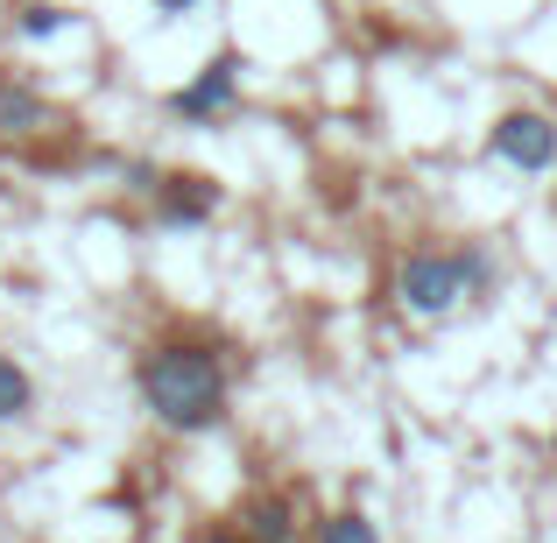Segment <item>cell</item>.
Segmentation results:
<instances>
[{
	"label": "cell",
	"instance_id": "obj_12",
	"mask_svg": "<svg viewBox=\"0 0 557 543\" xmlns=\"http://www.w3.org/2000/svg\"><path fill=\"white\" fill-rule=\"evenodd\" d=\"M198 543H247V536H233V530H212V536H198Z\"/></svg>",
	"mask_w": 557,
	"mask_h": 543
},
{
	"label": "cell",
	"instance_id": "obj_5",
	"mask_svg": "<svg viewBox=\"0 0 557 543\" xmlns=\"http://www.w3.org/2000/svg\"><path fill=\"white\" fill-rule=\"evenodd\" d=\"M156 198H163L170 226H205V219L219 212V184L212 177H170V184H156Z\"/></svg>",
	"mask_w": 557,
	"mask_h": 543
},
{
	"label": "cell",
	"instance_id": "obj_10",
	"mask_svg": "<svg viewBox=\"0 0 557 543\" xmlns=\"http://www.w3.org/2000/svg\"><path fill=\"white\" fill-rule=\"evenodd\" d=\"M64 22H71V14L57 8V0H28V8H22V36H57Z\"/></svg>",
	"mask_w": 557,
	"mask_h": 543
},
{
	"label": "cell",
	"instance_id": "obj_6",
	"mask_svg": "<svg viewBox=\"0 0 557 543\" xmlns=\"http://www.w3.org/2000/svg\"><path fill=\"white\" fill-rule=\"evenodd\" d=\"M50 121V107H42L36 92H28V85H0V135H36V127Z\"/></svg>",
	"mask_w": 557,
	"mask_h": 543
},
{
	"label": "cell",
	"instance_id": "obj_11",
	"mask_svg": "<svg viewBox=\"0 0 557 543\" xmlns=\"http://www.w3.org/2000/svg\"><path fill=\"white\" fill-rule=\"evenodd\" d=\"M156 8H163V14H184V8H198V0H156Z\"/></svg>",
	"mask_w": 557,
	"mask_h": 543
},
{
	"label": "cell",
	"instance_id": "obj_7",
	"mask_svg": "<svg viewBox=\"0 0 557 543\" xmlns=\"http://www.w3.org/2000/svg\"><path fill=\"white\" fill-rule=\"evenodd\" d=\"M247 543H289V502H247Z\"/></svg>",
	"mask_w": 557,
	"mask_h": 543
},
{
	"label": "cell",
	"instance_id": "obj_8",
	"mask_svg": "<svg viewBox=\"0 0 557 543\" xmlns=\"http://www.w3.org/2000/svg\"><path fill=\"white\" fill-rule=\"evenodd\" d=\"M311 543H381V536H374V522H368V516H354V508H346V516L318 522V536H311Z\"/></svg>",
	"mask_w": 557,
	"mask_h": 543
},
{
	"label": "cell",
	"instance_id": "obj_3",
	"mask_svg": "<svg viewBox=\"0 0 557 543\" xmlns=\"http://www.w3.org/2000/svg\"><path fill=\"white\" fill-rule=\"evenodd\" d=\"M494 156L516 170H550L557 163V127L544 113H502L494 121Z\"/></svg>",
	"mask_w": 557,
	"mask_h": 543
},
{
	"label": "cell",
	"instance_id": "obj_1",
	"mask_svg": "<svg viewBox=\"0 0 557 543\" xmlns=\"http://www.w3.org/2000/svg\"><path fill=\"white\" fill-rule=\"evenodd\" d=\"M141 403L170 423V431H212L226 417V374H219L212 346H156L141 360Z\"/></svg>",
	"mask_w": 557,
	"mask_h": 543
},
{
	"label": "cell",
	"instance_id": "obj_2",
	"mask_svg": "<svg viewBox=\"0 0 557 543\" xmlns=\"http://www.w3.org/2000/svg\"><path fill=\"white\" fill-rule=\"evenodd\" d=\"M480 289H487V255H409L403 261V304L417 318H445Z\"/></svg>",
	"mask_w": 557,
	"mask_h": 543
},
{
	"label": "cell",
	"instance_id": "obj_9",
	"mask_svg": "<svg viewBox=\"0 0 557 543\" xmlns=\"http://www.w3.org/2000/svg\"><path fill=\"white\" fill-rule=\"evenodd\" d=\"M28 409V374L14 360H0V423H14Z\"/></svg>",
	"mask_w": 557,
	"mask_h": 543
},
{
	"label": "cell",
	"instance_id": "obj_4",
	"mask_svg": "<svg viewBox=\"0 0 557 543\" xmlns=\"http://www.w3.org/2000/svg\"><path fill=\"white\" fill-rule=\"evenodd\" d=\"M233 92H240V57H233V50H219L212 64H205V71L184 85L177 99H170V107H177L184 121H212V113H226V107H233Z\"/></svg>",
	"mask_w": 557,
	"mask_h": 543
}]
</instances>
